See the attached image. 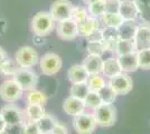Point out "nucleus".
Here are the masks:
<instances>
[{"label": "nucleus", "instance_id": "1", "mask_svg": "<svg viewBox=\"0 0 150 134\" xmlns=\"http://www.w3.org/2000/svg\"><path fill=\"white\" fill-rule=\"evenodd\" d=\"M55 22L56 21L53 19L50 13L38 11L31 18V32L39 37L47 36L54 30Z\"/></svg>", "mask_w": 150, "mask_h": 134}, {"label": "nucleus", "instance_id": "2", "mask_svg": "<svg viewBox=\"0 0 150 134\" xmlns=\"http://www.w3.org/2000/svg\"><path fill=\"white\" fill-rule=\"evenodd\" d=\"M93 116L96 124L101 128H111L117 122V109L113 104L102 103L93 109Z\"/></svg>", "mask_w": 150, "mask_h": 134}, {"label": "nucleus", "instance_id": "3", "mask_svg": "<svg viewBox=\"0 0 150 134\" xmlns=\"http://www.w3.org/2000/svg\"><path fill=\"white\" fill-rule=\"evenodd\" d=\"M13 78L21 86V88L25 92L35 89L38 84L37 74L30 68H24V67L16 68L13 74Z\"/></svg>", "mask_w": 150, "mask_h": 134}, {"label": "nucleus", "instance_id": "4", "mask_svg": "<svg viewBox=\"0 0 150 134\" xmlns=\"http://www.w3.org/2000/svg\"><path fill=\"white\" fill-rule=\"evenodd\" d=\"M24 94V89L15 79L4 81L0 85V97L7 103H13L18 101Z\"/></svg>", "mask_w": 150, "mask_h": 134}, {"label": "nucleus", "instance_id": "5", "mask_svg": "<svg viewBox=\"0 0 150 134\" xmlns=\"http://www.w3.org/2000/svg\"><path fill=\"white\" fill-rule=\"evenodd\" d=\"M62 58L55 53H47L39 59V67L46 76H53L62 68Z\"/></svg>", "mask_w": 150, "mask_h": 134}, {"label": "nucleus", "instance_id": "6", "mask_svg": "<svg viewBox=\"0 0 150 134\" xmlns=\"http://www.w3.org/2000/svg\"><path fill=\"white\" fill-rule=\"evenodd\" d=\"M15 59H16V63L19 65V67L31 68L33 66H35L38 63L39 57H38L37 51H35L33 47L23 46L16 51Z\"/></svg>", "mask_w": 150, "mask_h": 134}, {"label": "nucleus", "instance_id": "7", "mask_svg": "<svg viewBox=\"0 0 150 134\" xmlns=\"http://www.w3.org/2000/svg\"><path fill=\"white\" fill-rule=\"evenodd\" d=\"M73 126L77 134H93L96 130V122L93 114L82 113L75 116L73 120Z\"/></svg>", "mask_w": 150, "mask_h": 134}, {"label": "nucleus", "instance_id": "8", "mask_svg": "<svg viewBox=\"0 0 150 134\" xmlns=\"http://www.w3.org/2000/svg\"><path fill=\"white\" fill-rule=\"evenodd\" d=\"M73 4L69 0H56L52 4L50 8V13L56 22L65 19L72 18Z\"/></svg>", "mask_w": 150, "mask_h": 134}, {"label": "nucleus", "instance_id": "9", "mask_svg": "<svg viewBox=\"0 0 150 134\" xmlns=\"http://www.w3.org/2000/svg\"><path fill=\"white\" fill-rule=\"evenodd\" d=\"M108 84L114 89V92L118 95H127V94H129L132 91V87H133L132 78L125 72H122V73H120L119 75L110 78Z\"/></svg>", "mask_w": 150, "mask_h": 134}, {"label": "nucleus", "instance_id": "10", "mask_svg": "<svg viewBox=\"0 0 150 134\" xmlns=\"http://www.w3.org/2000/svg\"><path fill=\"white\" fill-rule=\"evenodd\" d=\"M0 115L6 122V125L8 124H18V123H25V114L24 111L15 105L13 103L6 104L2 109H0Z\"/></svg>", "mask_w": 150, "mask_h": 134}, {"label": "nucleus", "instance_id": "11", "mask_svg": "<svg viewBox=\"0 0 150 134\" xmlns=\"http://www.w3.org/2000/svg\"><path fill=\"white\" fill-rule=\"evenodd\" d=\"M57 36L63 40H74L79 36V29H77V22L73 18L65 19L57 22L56 27Z\"/></svg>", "mask_w": 150, "mask_h": 134}, {"label": "nucleus", "instance_id": "12", "mask_svg": "<svg viewBox=\"0 0 150 134\" xmlns=\"http://www.w3.org/2000/svg\"><path fill=\"white\" fill-rule=\"evenodd\" d=\"M86 107L84 100L77 98L74 96L69 95L63 103V109L67 115L71 116H77V115L84 113V109Z\"/></svg>", "mask_w": 150, "mask_h": 134}, {"label": "nucleus", "instance_id": "13", "mask_svg": "<svg viewBox=\"0 0 150 134\" xmlns=\"http://www.w3.org/2000/svg\"><path fill=\"white\" fill-rule=\"evenodd\" d=\"M133 41L137 51L144 48H150V25L142 24L138 26L137 34L134 36Z\"/></svg>", "mask_w": 150, "mask_h": 134}, {"label": "nucleus", "instance_id": "14", "mask_svg": "<svg viewBox=\"0 0 150 134\" xmlns=\"http://www.w3.org/2000/svg\"><path fill=\"white\" fill-rule=\"evenodd\" d=\"M90 74L83 64H75L67 70V78L72 84L86 83Z\"/></svg>", "mask_w": 150, "mask_h": 134}, {"label": "nucleus", "instance_id": "15", "mask_svg": "<svg viewBox=\"0 0 150 134\" xmlns=\"http://www.w3.org/2000/svg\"><path fill=\"white\" fill-rule=\"evenodd\" d=\"M119 13L125 21H136L139 13L133 0H121L119 5Z\"/></svg>", "mask_w": 150, "mask_h": 134}, {"label": "nucleus", "instance_id": "16", "mask_svg": "<svg viewBox=\"0 0 150 134\" xmlns=\"http://www.w3.org/2000/svg\"><path fill=\"white\" fill-rule=\"evenodd\" d=\"M79 35L82 37H88L91 34L100 29V20L92 16H88L84 20L77 22Z\"/></svg>", "mask_w": 150, "mask_h": 134}, {"label": "nucleus", "instance_id": "17", "mask_svg": "<svg viewBox=\"0 0 150 134\" xmlns=\"http://www.w3.org/2000/svg\"><path fill=\"white\" fill-rule=\"evenodd\" d=\"M117 58H118V62H119L121 69L125 73L136 72L139 68L137 51L125 54V55H120V56H117Z\"/></svg>", "mask_w": 150, "mask_h": 134}, {"label": "nucleus", "instance_id": "18", "mask_svg": "<svg viewBox=\"0 0 150 134\" xmlns=\"http://www.w3.org/2000/svg\"><path fill=\"white\" fill-rule=\"evenodd\" d=\"M103 62L104 59L98 56V55H90L85 57L83 65L86 68L90 75H95V74H101L102 73V68H103Z\"/></svg>", "mask_w": 150, "mask_h": 134}, {"label": "nucleus", "instance_id": "19", "mask_svg": "<svg viewBox=\"0 0 150 134\" xmlns=\"http://www.w3.org/2000/svg\"><path fill=\"white\" fill-rule=\"evenodd\" d=\"M120 73H122V69L120 67V64L118 62L117 57H111L104 59L103 62V68H102V75L106 78H112V77L119 75Z\"/></svg>", "mask_w": 150, "mask_h": 134}, {"label": "nucleus", "instance_id": "20", "mask_svg": "<svg viewBox=\"0 0 150 134\" xmlns=\"http://www.w3.org/2000/svg\"><path fill=\"white\" fill-rule=\"evenodd\" d=\"M24 114H25L26 121L37 122L40 120L45 114L46 111L43 105H38V104H27L26 109H24Z\"/></svg>", "mask_w": 150, "mask_h": 134}, {"label": "nucleus", "instance_id": "21", "mask_svg": "<svg viewBox=\"0 0 150 134\" xmlns=\"http://www.w3.org/2000/svg\"><path fill=\"white\" fill-rule=\"evenodd\" d=\"M100 20L104 27L117 28V29L125 22V20L119 13H111V11H106L105 13H103L100 17Z\"/></svg>", "mask_w": 150, "mask_h": 134}, {"label": "nucleus", "instance_id": "22", "mask_svg": "<svg viewBox=\"0 0 150 134\" xmlns=\"http://www.w3.org/2000/svg\"><path fill=\"white\" fill-rule=\"evenodd\" d=\"M137 30L138 26L136 21H125L118 28L120 39H127V40H133L137 34Z\"/></svg>", "mask_w": 150, "mask_h": 134}, {"label": "nucleus", "instance_id": "23", "mask_svg": "<svg viewBox=\"0 0 150 134\" xmlns=\"http://www.w3.org/2000/svg\"><path fill=\"white\" fill-rule=\"evenodd\" d=\"M57 123H58V122H57L55 116L46 113L40 120L37 121V125H38V128H39L40 133L48 134L53 132V130H54V128H55V125H56Z\"/></svg>", "mask_w": 150, "mask_h": 134}, {"label": "nucleus", "instance_id": "24", "mask_svg": "<svg viewBox=\"0 0 150 134\" xmlns=\"http://www.w3.org/2000/svg\"><path fill=\"white\" fill-rule=\"evenodd\" d=\"M47 101H48V97L42 91H38V89L35 88L31 89V91H27V93H26L27 104H38V105L45 106Z\"/></svg>", "mask_w": 150, "mask_h": 134}, {"label": "nucleus", "instance_id": "25", "mask_svg": "<svg viewBox=\"0 0 150 134\" xmlns=\"http://www.w3.org/2000/svg\"><path fill=\"white\" fill-rule=\"evenodd\" d=\"M139 13V17L142 19V24L150 25V0H133Z\"/></svg>", "mask_w": 150, "mask_h": 134}, {"label": "nucleus", "instance_id": "26", "mask_svg": "<svg viewBox=\"0 0 150 134\" xmlns=\"http://www.w3.org/2000/svg\"><path fill=\"white\" fill-rule=\"evenodd\" d=\"M137 51L136 49V45L133 40H127V39H119L115 45V55H125V54H130Z\"/></svg>", "mask_w": 150, "mask_h": 134}, {"label": "nucleus", "instance_id": "27", "mask_svg": "<svg viewBox=\"0 0 150 134\" xmlns=\"http://www.w3.org/2000/svg\"><path fill=\"white\" fill-rule=\"evenodd\" d=\"M88 11L90 16L100 18L103 13H106V0H96L93 4L88 6Z\"/></svg>", "mask_w": 150, "mask_h": 134}, {"label": "nucleus", "instance_id": "28", "mask_svg": "<svg viewBox=\"0 0 150 134\" xmlns=\"http://www.w3.org/2000/svg\"><path fill=\"white\" fill-rule=\"evenodd\" d=\"M88 93H90V88L88 86V83L72 84V86L69 88V95L81 98V100H85Z\"/></svg>", "mask_w": 150, "mask_h": 134}, {"label": "nucleus", "instance_id": "29", "mask_svg": "<svg viewBox=\"0 0 150 134\" xmlns=\"http://www.w3.org/2000/svg\"><path fill=\"white\" fill-rule=\"evenodd\" d=\"M98 93L100 95L102 103H105V104H113L114 101L117 100V96H118V94L114 92V89L109 84L103 86Z\"/></svg>", "mask_w": 150, "mask_h": 134}, {"label": "nucleus", "instance_id": "30", "mask_svg": "<svg viewBox=\"0 0 150 134\" xmlns=\"http://www.w3.org/2000/svg\"><path fill=\"white\" fill-rule=\"evenodd\" d=\"M88 86L90 91L92 92H99L103 86H105V78L103 77V75L101 76V74H95V75H90L88 79Z\"/></svg>", "mask_w": 150, "mask_h": 134}, {"label": "nucleus", "instance_id": "31", "mask_svg": "<svg viewBox=\"0 0 150 134\" xmlns=\"http://www.w3.org/2000/svg\"><path fill=\"white\" fill-rule=\"evenodd\" d=\"M139 68L150 70V48H144L137 51Z\"/></svg>", "mask_w": 150, "mask_h": 134}, {"label": "nucleus", "instance_id": "32", "mask_svg": "<svg viewBox=\"0 0 150 134\" xmlns=\"http://www.w3.org/2000/svg\"><path fill=\"white\" fill-rule=\"evenodd\" d=\"M86 51H88L90 55H98V56H103L104 55V45L103 41H88Z\"/></svg>", "mask_w": 150, "mask_h": 134}, {"label": "nucleus", "instance_id": "33", "mask_svg": "<svg viewBox=\"0 0 150 134\" xmlns=\"http://www.w3.org/2000/svg\"><path fill=\"white\" fill-rule=\"evenodd\" d=\"M84 102H85L86 107H90V109H96L98 106H100L101 104H102V101H101V97L99 95V93L98 92H92V91H90V93L85 97Z\"/></svg>", "mask_w": 150, "mask_h": 134}, {"label": "nucleus", "instance_id": "34", "mask_svg": "<svg viewBox=\"0 0 150 134\" xmlns=\"http://www.w3.org/2000/svg\"><path fill=\"white\" fill-rule=\"evenodd\" d=\"M88 16V11L86 8L84 7H73V10H72V18L76 21V22H80L82 20H84Z\"/></svg>", "mask_w": 150, "mask_h": 134}, {"label": "nucleus", "instance_id": "35", "mask_svg": "<svg viewBox=\"0 0 150 134\" xmlns=\"http://www.w3.org/2000/svg\"><path fill=\"white\" fill-rule=\"evenodd\" d=\"M24 134H42L37 125V122L26 121L24 124Z\"/></svg>", "mask_w": 150, "mask_h": 134}, {"label": "nucleus", "instance_id": "36", "mask_svg": "<svg viewBox=\"0 0 150 134\" xmlns=\"http://www.w3.org/2000/svg\"><path fill=\"white\" fill-rule=\"evenodd\" d=\"M24 124L25 123H18V124H8L5 128L8 134H24Z\"/></svg>", "mask_w": 150, "mask_h": 134}, {"label": "nucleus", "instance_id": "37", "mask_svg": "<svg viewBox=\"0 0 150 134\" xmlns=\"http://www.w3.org/2000/svg\"><path fill=\"white\" fill-rule=\"evenodd\" d=\"M119 0H106V11L119 13Z\"/></svg>", "mask_w": 150, "mask_h": 134}, {"label": "nucleus", "instance_id": "38", "mask_svg": "<svg viewBox=\"0 0 150 134\" xmlns=\"http://www.w3.org/2000/svg\"><path fill=\"white\" fill-rule=\"evenodd\" d=\"M88 38V41H102L103 40V35H102V29H98L96 32L91 34Z\"/></svg>", "mask_w": 150, "mask_h": 134}, {"label": "nucleus", "instance_id": "39", "mask_svg": "<svg viewBox=\"0 0 150 134\" xmlns=\"http://www.w3.org/2000/svg\"><path fill=\"white\" fill-rule=\"evenodd\" d=\"M53 133L54 134H69V130L66 128L65 125L57 123L56 125H55V128H54V130H53Z\"/></svg>", "mask_w": 150, "mask_h": 134}, {"label": "nucleus", "instance_id": "40", "mask_svg": "<svg viewBox=\"0 0 150 134\" xmlns=\"http://www.w3.org/2000/svg\"><path fill=\"white\" fill-rule=\"evenodd\" d=\"M7 60H8V57H7L6 51H5L2 48H1V47H0V70H1L2 66H4V64L6 63Z\"/></svg>", "mask_w": 150, "mask_h": 134}, {"label": "nucleus", "instance_id": "41", "mask_svg": "<svg viewBox=\"0 0 150 134\" xmlns=\"http://www.w3.org/2000/svg\"><path fill=\"white\" fill-rule=\"evenodd\" d=\"M5 128H6V122L4 121V119H2V117H1V115H0V132H1V131H4Z\"/></svg>", "mask_w": 150, "mask_h": 134}, {"label": "nucleus", "instance_id": "42", "mask_svg": "<svg viewBox=\"0 0 150 134\" xmlns=\"http://www.w3.org/2000/svg\"><path fill=\"white\" fill-rule=\"evenodd\" d=\"M82 1H83V2H84V4H85V5H91V4H93L94 1H96V0H82Z\"/></svg>", "mask_w": 150, "mask_h": 134}, {"label": "nucleus", "instance_id": "43", "mask_svg": "<svg viewBox=\"0 0 150 134\" xmlns=\"http://www.w3.org/2000/svg\"><path fill=\"white\" fill-rule=\"evenodd\" d=\"M0 134H8L6 132V131H5V130H4V131H1V132H0Z\"/></svg>", "mask_w": 150, "mask_h": 134}, {"label": "nucleus", "instance_id": "44", "mask_svg": "<svg viewBox=\"0 0 150 134\" xmlns=\"http://www.w3.org/2000/svg\"><path fill=\"white\" fill-rule=\"evenodd\" d=\"M48 134H54V133H53V132H52V133H48Z\"/></svg>", "mask_w": 150, "mask_h": 134}, {"label": "nucleus", "instance_id": "45", "mask_svg": "<svg viewBox=\"0 0 150 134\" xmlns=\"http://www.w3.org/2000/svg\"><path fill=\"white\" fill-rule=\"evenodd\" d=\"M119 1H121V0H119Z\"/></svg>", "mask_w": 150, "mask_h": 134}]
</instances>
